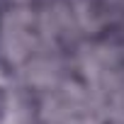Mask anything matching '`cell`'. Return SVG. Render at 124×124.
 <instances>
[{
	"label": "cell",
	"mask_w": 124,
	"mask_h": 124,
	"mask_svg": "<svg viewBox=\"0 0 124 124\" xmlns=\"http://www.w3.org/2000/svg\"><path fill=\"white\" fill-rule=\"evenodd\" d=\"M3 107H5V97H3V93H0V114H3Z\"/></svg>",
	"instance_id": "cell-1"
}]
</instances>
